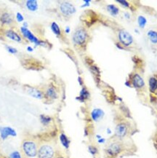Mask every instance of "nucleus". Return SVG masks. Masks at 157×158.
<instances>
[{
	"mask_svg": "<svg viewBox=\"0 0 157 158\" xmlns=\"http://www.w3.org/2000/svg\"><path fill=\"white\" fill-rule=\"evenodd\" d=\"M132 84L134 85V87L136 88H142L145 85V82H144L143 79L142 78V76H140L138 74H134L133 77L132 79Z\"/></svg>",
	"mask_w": 157,
	"mask_h": 158,
	"instance_id": "nucleus-12",
	"label": "nucleus"
},
{
	"mask_svg": "<svg viewBox=\"0 0 157 158\" xmlns=\"http://www.w3.org/2000/svg\"><path fill=\"white\" fill-rule=\"evenodd\" d=\"M107 10L109 12V13L113 16H116L119 12V9L114 4H109L107 6Z\"/></svg>",
	"mask_w": 157,
	"mask_h": 158,
	"instance_id": "nucleus-20",
	"label": "nucleus"
},
{
	"mask_svg": "<svg viewBox=\"0 0 157 158\" xmlns=\"http://www.w3.org/2000/svg\"><path fill=\"white\" fill-rule=\"evenodd\" d=\"M149 87L151 92H155L157 90V79L154 77L150 78Z\"/></svg>",
	"mask_w": 157,
	"mask_h": 158,
	"instance_id": "nucleus-22",
	"label": "nucleus"
},
{
	"mask_svg": "<svg viewBox=\"0 0 157 158\" xmlns=\"http://www.w3.org/2000/svg\"><path fill=\"white\" fill-rule=\"evenodd\" d=\"M25 7L31 12H35L38 9L37 1H36V0H28L25 2Z\"/></svg>",
	"mask_w": 157,
	"mask_h": 158,
	"instance_id": "nucleus-16",
	"label": "nucleus"
},
{
	"mask_svg": "<svg viewBox=\"0 0 157 158\" xmlns=\"http://www.w3.org/2000/svg\"><path fill=\"white\" fill-rule=\"evenodd\" d=\"M0 131H1V127H0Z\"/></svg>",
	"mask_w": 157,
	"mask_h": 158,
	"instance_id": "nucleus-36",
	"label": "nucleus"
},
{
	"mask_svg": "<svg viewBox=\"0 0 157 158\" xmlns=\"http://www.w3.org/2000/svg\"><path fill=\"white\" fill-rule=\"evenodd\" d=\"M122 151V145L119 142L115 141L110 143L106 149V154L108 157H115Z\"/></svg>",
	"mask_w": 157,
	"mask_h": 158,
	"instance_id": "nucleus-4",
	"label": "nucleus"
},
{
	"mask_svg": "<svg viewBox=\"0 0 157 158\" xmlns=\"http://www.w3.org/2000/svg\"><path fill=\"white\" fill-rule=\"evenodd\" d=\"M65 33H68L70 32V28L68 26H67L66 28H65Z\"/></svg>",
	"mask_w": 157,
	"mask_h": 158,
	"instance_id": "nucleus-32",
	"label": "nucleus"
},
{
	"mask_svg": "<svg viewBox=\"0 0 157 158\" xmlns=\"http://www.w3.org/2000/svg\"><path fill=\"white\" fill-rule=\"evenodd\" d=\"M0 20L3 24L9 25L12 23L13 19H12V16L10 14L8 13V12H4L0 17Z\"/></svg>",
	"mask_w": 157,
	"mask_h": 158,
	"instance_id": "nucleus-15",
	"label": "nucleus"
},
{
	"mask_svg": "<svg viewBox=\"0 0 157 158\" xmlns=\"http://www.w3.org/2000/svg\"><path fill=\"white\" fill-rule=\"evenodd\" d=\"M26 91L27 93L31 97L37 99H41L43 98V94L41 91H40L38 89L35 88V87H30V86H27L26 87Z\"/></svg>",
	"mask_w": 157,
	"mask_h": 158,
	"instance_id": "nucleus-10",
	"label": "nucleus"
},
{
	"mask_svg": "<svg viewBox=\"0 0 157 158\" xmlns=\"http://www.w3.org/2000/svg\"><path fill=\"white\" fill-rule=\"evenodd\" d=\"M6 49H7V52L11 54H16L17 52V49L14 48V47H11V46H6Z\"/></svg>",
	"mask_w": 157,
	"mask_h": 158,
	"instance_id": "nucleus-27",
	"label": "nucleus"
},
{
	"mask_svg": "<svg viewBox=\"0 0 157 158\" xmlns=\"http://www.w3.org/2000/svg\"><path fill=\"white\" fill-rule=\"evenodd\" d=\"M117 2L120 3V4H121V5L125 7H128L129 6V4L126 1H117Z\"/></svg>",
	"mask_w": 157,
	"mask_h": 158,
	"instance_id": "nucleus-29",
	"label": "nucleus"
},
{
	"mask_svg": "<svg viewBox=\"0 0 157 158\" xmlns=\"http://www.w3.org/2000/svg\"><path fill=\"white\" fill-rule=\"evenodd\" d=\"M17 135V133L13 128L10 127H1V131H0V136L1 139H7L8 136L15 137Z\"/></svg>",
	"mask_w": 157,
	"mask_h": 158,
	"instance_id": "nucleus-9",
	"label": "nucleus"
},
{
	"mask_svg": "<svg viewBox=\"0 0 157 158\" xmlns=\"http://www.w3.org/2000/svg\"><path fill=\"white\" fill-rule=\"evenodd\" d=\"M118 39L119 42H121V44L123 46L125 47H129L133 42V37L132 36V35L130 34L128 31H126V30L121 29L118 32Z\"/></svg>",
	"mask_w": 157,
	"mask_h": 158,
	"instance_id": "nucleus-6",
	"label": "nucleus"
},
{
	"mask_svg": "<svg viewBox=\"0 0 157 158\" xmlns=\"http://www.w3.org/2000/svg\"><path fill=\"white\" fill-rule=\"evenodd\" d=\"M16 19H17V22H23L24 20V17L20 12H17L16 13Z\"/></svg>",
	"mask_w": 157,
	"mask_h": 158,
	"instance_id": "nucleus-28",
	"label": "nucleus"
},
{
	"mask_svg": "<svg viewBox=\"0 0 157 158\" xmlns=\"http://www.w3.org/2000/svg\"><path fill=\"white\" fill-rule=\"evenodd\" d=\"M84 2H85V4H83V5L81 6V7H86V6H89V2H90V1H88V0H85V1H84Z\"/></svg>",
	"mask_w": 157,
	"mask_h": 158,
	"instance_id": "nucleus-30",
	"label": "nucleus"
},
{
	"mask_svg": "<svg viewBox=\"0 0 157 158\" xmlns=\"http://www.w3.org/2000/svg\"><path fill=\"white\" fill-rule=\"evenodd\" d=\"M45 95L47 98L50 100H55L57 99L58 97V94H57V90L53 86H50L47 89L45 92Z\"/></svg>",
	"mask_w": 157,
	"mask_h": 158,
	"instance_id": "nucleus-13",
	"label": "nucleus"
},
{
	"mask_svg": "<svg viewBox=\"0 0 157 158\" xmlns=\"http://www.w3.org/2000/svg\"><path fill=\"white\" fill-rule=\"evenodd\" d=\"M39 119L41 123L44 126L49 125L52 120V119L50 117V116L47 115H44V114H41V115L39 116Z\"/></svg>",
	"mask_w": 157,
	"mask_h": 158,
	"instance_id": "nucleus-19",
	"label": "nucleus"
},
{
	"mask_svg": "<svg viewBox=\"0 0 157 158\" xmlns=\"http://www.w3.org/2000/svg\"><path fill=\"white\" fill-rule=\"evenodd\" d=\"M50 28L51 29H52V32L55 33L56 36H59L61 35V31H60V27H59V25H57V23H56L55 22H52Z\"/></svg>",
	"mask_w": 157,
	"mask_h": 158,
	"instance_id": "nucleus-21",
	"label": "nucleus"
},
{
	"mask_svg": "<svg viewBox=\"0 0 157 158\" xmlns=\"http://www.w3.org/2000/svg\"><path fill=\"white\" fill-rule=\"evenodd\" d=\"M89 98V92L85 87H83L80 91V95L78 97L77 100H80L81 102H84V100L88 99Z\"/></svg>",
	"mask_w": 157,
	"mask_h": 158,
	"instance_id": "nucleus-17",
	"label": "nucleus"
},
{
	"mask_svg": "<svg viewBox=\"0 0 157 158\" xmlns=\"http://www.w3.org/2000/svg\"><path fill=\"white\" fill-rule=\"evenodd\" d=\"M148 36L149 37L150 42L153 44H156L157 43V32L153 30H150L148 32Z\"/></svg>",
	"mask_w": 157,
	"mask_h": 158,
	"instance_id": "nucleus-23",
	"label": "nucleus"
},
{
	"mask_svg": "<svg viewBox=\"0 0 157 158\" xmlns=\"http://www.w3.org/2000/svg\"><path fill=\"white\" fill-rule=\"evenodd\" d=\"M20 31H21L22 34L23 35L24 37H25L26 39H28L30 42H33V44H35L36 46H45L46 43L42 42V41H40L37 37L34 36L33 33H31V31L28 29L27 28H25V27L22 26L20 28Z\"/></svg>",
	"mask_w": 157,
	"mask_h": 158,
	"instance_id": "nucleus-5",
	"label": "nucleus"
},
{
	"mask_svg": "<svg viewBox=\"0 0 157 158\" xmlns=\"http://www.w3.org/2000/svg\"><path fill=\"white\" fill-rule=\"evenodd\" d=\"M97 141H98V143H105V138H100V139L97 140Z\"/></svg>",
	"mask_w": 157,
	"mask_h": 158,
	"instance_id": "nucleus-31",
	"label": "nucleus"
},
{
	"mask_svg": "<svg viewBox=\"0 0 157 158\" xmlns=\"http://www.w3.org/2000/svg\"><path fill=\"white\" fill-rule=\"evenodd\" d=\"M27 50L29 51V52H32V51L33 50V47H30V46H28V47H27Z\"/></svg>",
	"mask_w": 157,
	"mask_h": 158,
	"instance_id": "nucleus-33",
	"label": "nucleus"
},
{
	"mask_svg": "<svg viewBox=\"0 0 157 158\" xmlns=\"http://www.w3.org/2000/svg\"><path fill=\"white\" fill-rule=\"evenodd\" d=\"M22 149L25 156L27 157H35L38 154V146L37 143L34 141L31 140H25L23 142L22 144Z\"/></svg>",
	"mask_w": 157,
	"mask_h": 158,
	"instance_id": "nucleus-1",
	"label": "nucleus"
},
{
	"mask_svg": "<svg viewBox=\"0 0 157 158\" xmlns=\"http://www.w3.org/2000/svg\"><path fill=\"white\" fill-rule=\"evenodd\" d=\"M87 33L84 28H79L75 31L72 36V40L76 45H82L86 42L87 39Z\"/></svg>",
	"mask_w": 157,
	"mask_h": 158,
	"instance_id": "nucleus-3",
	"label": "nucleus"
},
{
	"mask_svg": "<svg viewBox=\"0 0 157 158\" xmlns=\"http://www.w3.org/2000/svg\"><path fill=\"white\" fill-rule=\"evenodd\" d=\"M88 151L92 155H95L97 153V149L94 146H92V145L88 146Z\"/></svg>",
	"mask_w": 157,
	"mask_h": 158,
	"instance_id": "nucleus-25",
	"label": "nucleus"
},
{
	"mask_svg": "<svg viewBox=\"0 0 157 158\" xmlns=\"http://www.w3.org/2000/svg\"><path fill=\"white\" fill-rule=\"evenodd\" d=\"M55 158H64V157L62 155H57V156H55Z\"/></svg>",
	"mask_w": 157,
	"mask_h": 158,
	"instance_id": "nucleus-34",
	"label": "nucleus"
},
{
	"mask_svg": "<svg viewBox=\"0 0 157 158\" xmlns=\"http://www.w3.org/2000/svg\"><path fill=\"white\" fill-rule=\"evenodd\" d=\"M128 133V125L125 122H119L115 128V135L118 138H124Z\"/></svg>",
	"mask_w": 157,
	"mask_h": 158,
	"instance_id": "nucleus-8",
	"label": "nucleus"
},
{
	"mask_svg": "<svg viewBox=\"0 0 157 158\" xmlns=\"http://www.w3.org/2000/svg\"><path fill=\"white\" fill-rule=\"evenodd\" d=\"M60 11L64 16H71L76 12V8L71 3L63 1L60 4Z\"/></svg>",
	"mask_w": 157,
	"mask_h": 158,
	"instance_id": "nucleus-7",
	"label": "nucleus"
},
{
	"mask_svg": "<svg viewBox=\"0 0 157 158\" xmlns=\"http://www.w3.org/2000/svg\"><path fill=\"white\" fill-rule=\"evenodd\" d=\"M107 133H108V134L111 133V130H110V129H109V128L107 129Z\"/></svg>",
	"mask_w": 157,
	"mask_h": 158,
	"instance_id": "nucleus-35",
	"label": "nucleus"
},
{
	"mask_svg": "<svg viewBox=\"0 0 157 158\" xmlns=\"http://www.w3.org/2000/svg\"><path fill=\"white\" fill-rule=\"evenodd\" d=\"M9 158H22L21 154L19 151H14L12 153H10L9 155Z\"/></svg>",
	"mask_w": 157,
	"mask_h": 158,
	"instance_id": "nucleus-26",
	"label": "nucleus"
},
{
	"mask_svg": "<svg viewBox=\"0 0 157 158\" xmlns=\"http://www.w3.org/2000/svg\"><path fill=\"white\" fill-rule=\"evenodd\" d=\"M60 141L61 142V144L63 145V147L65 149H68L70 145V140L68 139L66 135L64 133H61L60 135Z\"/></svg>",
	"mask_w": 157,
	"mask_h": 158,
	"instance_id": "nucleus-18",
	"label": "nucleus"
},
{
	"mask_svg": "<svg viewBox=\"0 0 157 158\" xmlns=\"http://www.w3.org/2000/svg\"><path fill=\"white\" fill-rule=\"evenodd\" d=\"M104 111L101 108H94L91 112V118L94 122H98L104 116Z\"/></svg>",
	"mask_w": 157,
	"mask_h": 158,
	"instance_id": "nucleus-11",
	"label": "nucleus"
},
{
	"mask_svg": "<svg viewBox=\"0 0 157 158\" xmlns=\"http://www.w3.org/2000/svg\"><path fill=\"white\" fill-rule=\"evenodd\" d=\"M5 35L7 37L9 38V39H10L11 40L15 41V42H21V40H22L21 37H20V36H19L17 33L15 32L14 31H12V30H9V31H6Z\"/></svg>",
	"mask_w": 157,
	"mask_h": 158,
	"instance_id": "nucleus-14",
	"label": "nucleus"
},
{
	"mask_svg": "<svg viewBox=\"0 0 157 158\" xmlns=\"http://www.w3.org/2000/svg\"><path fill=\"white\" fill-rule=\"evenodd\" d=\"M37 156L39 158H55V149L51 145L44 143L41 145L38 149Z\"/></svg>",
	"mask_w": 157,
	"mask_h": 158,
	"instance_id": "nucleus-2",
	"label": "nucleus"
},
{
	"mask_svg": "<svg viewBox=\"0 0 157 158\" xmlns=\"http://www.w3.org/2000/svg\"><path fill=\"white\" fill-rule=\"evenodd\" d=\"M137 23H138L139 26H140V28H143L144 27H145V24H146L147 20L145 19V17L140 15V16L138 17V18H137Z\"/></svg>",
	"mask_w": 157,
	"mask_h": 158,
	"instance_id": "nucleus-24",
	"label": "nucleus"
}]
</instances>
